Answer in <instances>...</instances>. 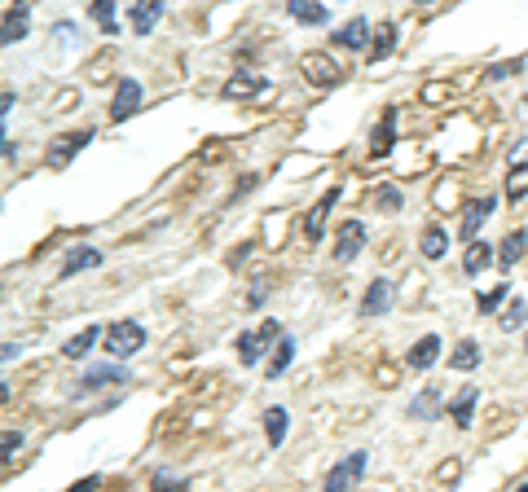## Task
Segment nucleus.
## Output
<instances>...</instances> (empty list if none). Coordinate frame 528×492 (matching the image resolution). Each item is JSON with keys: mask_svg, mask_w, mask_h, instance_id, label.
Listing matches in <instances>:
<instances>
[{"mask_svg": "<svg viewBox=\"0 0 528 492\" xmlns=\"http://www.w3.org/2000/svg\"><path fill=\"white\" fill-rule=\"evenodd\" d=\"M282 321H264V326L256 330H242L238 334V365L242 369H256L260 365V356H273V348L282 343Z\"/></svg>", "mask_w": 528, "mask_h": 492, "instance_id": "nucleus-1", "label": "nucleus"}, {"mask_svg": "<svg viewBox=\"0 0 528 492\" xmlns=\"http://www.w3.org/2000/svg\"><path fill=\"white\" fill-rule=\"evenodd\" d=\"M102 348H106V356H115V361L124 365V356H137L146 348V326H141V321H110Z\"/></svg>", "mask_w": 528, "mask_h": 492, "instance_id": "nucleus-2", "label": "nucleus"}, {"mask_svg": "<svg viewBox=\"0 0 528 492\" xmlns=\"http://www.w3.org/2000/svg\"><path fill=\"white\" fill-rule=\"evenodd\" d=\"M366 471H370V453L366 449H352L344 462H335L326 471V479H322V492H352L366 479Z\"/></svg>", "mask_w": 528, "mask_h": 492, "instance_id": "nucleus-3", "label": "nucleus"}, {"mask_svg": "<svg viewBox=\"0 0 528 492\" xmlns=\"http://www.w3.org/2000/svg\"><path fill=\"white\" fill-rule=\"evenodd\" d=\"M124 383H132L128 365L102 361V365H88L84 374H80V387H75V396H88V391H102V387H124Z\"/></svg>", "mask_w": 528, "mask_h": 492, "instance_id": "nucleus-4", "label": "nucleus"}, {"mask_svg": "<svg viewBox=\"0 0 528 492\" xmlns=\"http://www.w3.org/2000/svg\"><path fill=\"white\" fill-rule=\"evenodd\" d=\"M396 304V286L388 282V277H374V282L361 290V304H357V317L361 321H374V317H388Z\"/></svg>", "mask_w": 528, "mask_h": 492, "instance_id": "nucleus-5", "label": "nucleus"}, {"mask_svg": "<svg viewBox=\"0 0 528 492\" xmlns=\"http://www.w3.org/2000/svg\"><path fill=\"white\" fill-rule=\"evenodd\" d=\"M93 137L97 132L93 128H75V132H62V137H53V145H49V167H71V159L84 150V145H93Z\"/></svg>", "mask_w": 528, "mask_h": 492, "instance_id": "nucleus-6", "label": "nucleus"}, {"mask_svg": "<svg viewBox=\"0 0 528 492\" xmlns=\"http://www.w3.org/2000/svg\"><path fill=\"white\" fill-rule=\"evenodd\" d=\"M339 194H344V185H330L326 194L317 198L313 207H308V216H304V238H308V242H322V238H326V220H330V211H335Z\"/></svg>", "mask_w": 528, "mask_h": 492, "instance_id": "nucleus-7", "label": "nucleus"}, {"mask_svg": "<svg viewBox=\"0 0 528 492\" xmlns=\"http://www.w3.org/2000/svg\"><path fill=\"white\" fill-rule=\"evenodd\" d=\"M366 238H370V233H366L361 220H344L339 233H335V251H330V255H335V264H352V260H357V255L366 251Z\"/></svg>", "mask_w": 528, "mask_h": 492, "instance_id": "nucleus-8", "label": "nucleus"}, {"mask_svg": "<svg viewBox=\"0 0 528 492\" xmlns=\"http://www.w3.org/2000/svg\"><path fill=\"white\" fill-rule=\"evenodd\" d=\"M493 211H498V194H480L476 203L462 211V229H458V233H462V242H467V246H471V242H480V229L489 225Z\"/></svg>", "mask_w": 528, "mask_h": 492, "instance_id": "nucleus-9", "label": "nucleus"}, {"mask_svg": "<svg viewBox=\"0 0 528 492\" xmlns=\"http://www.w3.org/2000/svg\"><path fill=\"white\" fill-rule=\"evenodd\" d=\"M300 66H304V75H308V80H313L317 88H335V84H344V66L330 58V53H304Z\"/></svg>", "mask_w": 528, "mask_h": 492, "instance_id": "nucleus-10", "label": "nucleus"}, {"mask_svg": "<svg viewBox=\"0 0 528 492\" xmlns=\"http://www.w3.org/2000/svg\"><path fill=\"white\" fill-rule=\"evenodd\" d=\"M102 260H106V251H97V246L80 242V246H71V251L62 255V264H58V277H62V282H71L75 273H88V268H102Z\"/></svg>", "mask_w": 528, "mask_h": 492, "instance_id": "nucleus-11", "label": "nucleus"}, {"mask_svg": "<svg viewBox=\"0 0 528 492\" xmlns=\"http://www.w3.org/2000/svg\"><path fill=\"white\" fill-rule=\"evenodd\" d=\"M141 84L132 80V75H124V80H119V88H115V97H110V119L115 123H124V119H132L141 110Z\"/></svg>", "mask_w": 528, "mask_h": 492, "instance_id": "nucleus-12", "label": "nucleus"}, {"mask_svg": "<svg viewBox=\"0 0 528 492\" xmlns=\"http://www.w3.org/2000/svg\"><path fill=\"white\" fill-rule=\"evenodd\" d=\"M445 409H449V400L440 396V387H423L410 405H405V418L410 422H436Z\"/></svg>", "mask_w": 528, "mask_h": 492, "instance_id": "nucleus-13", "label": "nucleus"}, {"mask_svg": "<svg viewBox=\"0 0 528 492\" xmlns=\"http://www.w3.org/2000/svg\"><path fill=\"white\" fill-rule=\"evenodd\" d=\"M440 334H423V339L410 343V352H405V369H414V374H427L436 361H440Z\"/></svg>", "mask_w": 528, "mask_h": 492, "instance_id": "nucleus-14", "label": "nucleus"}, {"mask_svg": "<svg viewBox=\"0 0 528 492\" xmlns=\"http://www.w3.org/2000/svg\"><path fill=\"white\" fill-rule=\"evenodd\" d=\"M476 405H480V387H458L454 396H449V422H454L458 431H471V418H476Z\"/></svg>", "mask_w": 528, "mask_h": 492, "instance_id": "nucleus-15", "label": "nucleus"}, {"mask_svg": "<svg viewBox=\"0 0 528 492\" xmlns=\"http://www.w3.org/2000/svg\"><path fill=\"white\" fill-rule=\"evenodd\" d=\"M31 31V5H5L0 14V44H18Z\"/></svg>", "mask_w": 528, "mask_h": 492, "instance_id": "nucleus-16", "label": "nucleus"}, {"mask_svg": "<svg viewBox=\"0 0 528 492\" xmlns=\"http://www.w3.org/2000/svg\"><path fill=\"white\" fill-rule=\"evenodd\" d=\"M392 145H396V106H388L379 115V123H374V132H370V154L374 159H383V154H392Z\"/></svg>", "mask_w": 528, "mask_h": 492, "instance_id": "nucleus-17", "label": "nucleus"}, {"mask_svg": "<svg viewBox=\"0 0 528 492\" xmlns=\"http://www.w3.org/2000/svg\"><path fill=\"white\" fill-rule=\"evenodd\" d=\"M418 251H423V260H445L449 255V229L440 225V220L423 225V233H418Z\"/></svg>", "mask_w": 528, "mask_h": 492, "instance_id": "nucleus-18", "label": "nucleus"}, {"mask_svg": "<svg viewBox=\"0 0 528 492\" xmlns=\"http://www.w3.org/2000/svg\"><path fill=\"white\" fill-rule=\"evenodd\" d=\"M524 255H528V229H511L498 242V268H502V273H511V268L520 264Z\"/></svg>", "mask_w": 528, "mask_h": 492, "instance_id": "nucleus-19", "label": "nucleus"}, {"mask_svg": "<svg viewBox=\"0 0 528 492\" xmlns=\"http://www.w3.org/2000/svg\"><path fill=\"white\" fill-rule=\"evenodd\" d=\"M269 88V80L264 75H251V71H238V75H229L225 88H220V97H229V102H238V97H256Z\"/></svg>", "mask_w": 528, "mask_h": 492, "instance_id": "nucleus-20", "label": "nucleus"}, {"mask_svg": "<svg viewBox=\"0 0 528 492\" xmlns=\"http://www.w3.org/2000/svg\"><path fill=\"white\" fill-rule=\"evenodd\" d=\"M102 339H106V330H102V326H84L80 334H71V339L62 343V356H66V361H84V356L93 352Z\"/></svg>", "mask_w": 528, "mask_h": 492, "instance_id": "nucleus-21", "label": "nucleus"}, {"mask_svg": "<svg viewBox=\"0 0 528 492\" xmlns=\"http://www.w3.org/2000/svg\"><path fill=\"white\" fill-rule=\"evenodd\" d=\"M286 14L300 22V27H326V22H330V9L322 5V0H291Z\"/></svg>", "mask_w": 528, "mask_h": 492, "instance_id": "nucleus-22", "label": "nucleus"}, {"mask_svg": "<svg viewBox=\"0 0 528 492\" xmlns=\"http://www.w3.org/2000/svg\"><path fill=\"white\" fill-rule=\"evenodd\" d=\"M330 40H335V49H366V40H370V22L361 18V14H357V18H348L344 27H339Z\"/></svg>", "mask_w": 528, "mask_h": 492, "instance_id": "nucleus-23", "label": "nucleus"}, {"mask_svg": "<svg viewBox=\"0 0 528 492\" xmlns=\"http://www.w3.org/2000/svg\"><path fill=\"white\" fill-rule=\"evenodd\" d=\"M484 361V348L476 339H458L454 352H449V369H458V374H471V369H480Z\"/></svg>", "mask_w": 528, "mask_h": 492, "instance_id": "nucleus-24", "label": "nucleus"}, {"mask_svg": "<svg viewBox=\"0 0 528 492\" xmlns=\"http://www.w3.org/2000/svg\"><path fill=\"white\" fill-rule=\"evenodd\" d=\"M489 264H498V246H489V242H471L467 255H462V273L467 277H480Z\"/></svg>", "mask_w": 528, "mask_h": 492, "instance_id": "nucleus-25", "label": "nucleus"}, {"mask_svg": "<svg viewBox=\"0 0 528 492\" xmlns=\"http://www.w3.org/2000/svg\"><path fill=\"white\" fill-rule=\"evenodd\" d=\"M159 18H163L159 0H141V5L128 9V22H132V31H137V36H150V31L159 27Z\"/></svg>", "mask_w": 528, "mask_h": 492, "instance_id": "nucleus-26", "label": "nucleus"}, {"mask_svg": "<svg viewBox=\"0 0 528 492\" xmlns=\"http://www.w3.org/2000/svg\"><path fill=\"white\" fill-rule=\"evenodd\" d=\"M286 427H291V413H286L282 405L264 409V440H269V449H282L286 444Z\"/></svg>", "mask_w": 528, "mask_h": 492, "instance_id": "nucleus-27", "label": "nucleus"}, {"mask_svg": "<svg viewBox=\"0 0 528 492\" xmlns=\"http://www.w3.org/2000/svg\"><path fill=\"white\" fill-rule=\"evenodd\" d=\"M291 361H295V334H282V343L273 348L269 365H264V378H282L291 369Z\"/></svg>", "mask_w": 528, "mask_h": 492, "instance_id": "nucleus-28", "label": "nucleus"}, {"mask_svg": "<svg viewBox=\"0 0 528 492\" xmlns=\"http://www.w3.org/2000/svg\"><path fill=\"white\" fill-rule=\"evenodd\" d=\"M392 49H396V22H379V27H374V44H370L366 58L370 62H383V58H392Z\"/></svg>", "mask_w": 528, "mask_h": 492, "instance_id": "nucleus-29", "label": "nucleus"}, {"mask_svg": "<svg viewBox=\"0 0 528 492\" xmlns=\"http://www.w3.org/2000/svg\"><path fill=\"white\" fill-rule=\"evenodd\" d=\"M524 321H528V304H524V295H515L511 304L502 308V317H498V330H524Z\"/></svg>", "mask_w": 528, "mask_h": 492, "instance_id": "nucleus-30", "label": "nucleus"}, {"mask_svg": "<svg viewBox=\"0 0 528 492\" xmlns=\"http://www.w3.org/2000/svg\"><path fill=\"white\" fill-rule=\"evenodd\" d=\"M524 194H528V159L524 163H511V172H506V198H511V203H520Z\"/></svg>", "mask_w": 528, "mask_h": 492, "instance_id": "nucleus-31", "label": "nucleus"}, {"mask_svg": "<svg viewBox=\"0 0 528 492\" xmlns=\"http://www.w3.org/2000/svg\"><path fill=\"white\" fill-rule=\"evenodd\" d=\"M374 207H379L383 216H392V211H401V207H405V194L388 181V185H379V194H374Z\"/></svg>", "mask_w": 528, "mask_h": 492, "instance_id": "nucleus-32", "label": "nucleus"}, {"mask_svg": "<svg viewBox=\"0 0 528 492\" xmlns=\"http://www.w3.org/2000/svg\"><path fill=\"white\" fill-rule=\"evenodd\" d=\"M88 14H93V22L106 31V36H115V31H119V18H115V5H110V0H97V5H88Z\"/></svg>", "mask_w": 528, "mask_h": 492, "instance_id": "nucleus-33", "label": "nucleus"}, {"mask_svg": "<svg viewBox=\"0 0 528 492\" xmlns=\"http://www.w3.org/2000/svg\"><path fill=\"white\" fill-rule=\"evenodd\" d=\"M150 492H190V479L172 475V471H159V475L150 479Z\"/></svg>", "mask_w": 528, "mask_h": 492, "instance_id": "nucleus-34", "label": "nucleus"}, {"mask_svg": "<svg viewBox=\"0 0 528 492\" xmlns=\"http://www.w3.org/2000/svg\"><path fill=\"white\" fill-rule=\"evenodd\" d=\"M506 299H515V295H511V286H493L489 295H480V312L489 317V312H498V308L506 304Z\"/></svg>", "mask_w": 528, "mask_h": 492, "instance_id": "nucleus-35", "label": "nucleus"}, {"mask_svg": "<svg viewBox=\"0 0 528 492\" xmlns=\"http://www.w3.org/2000/svg\"><path fill=\"white\" fill-rule=\"evenodd\" d=\"M524 71V58H511V62H493L489 66V80H511V75Z\"/></svg>", "mask_w": 528, "mask_h": 492, "instance_id": "nucleus-36", "label": "nucleus"}, {"mask_svg": "<svg viewBox=\"0 0 528 492\" xmlns=\"http://www.w3.org/2000/svg\"><path fill=\"white\" fill-rule=\"evenodd\" d=\"M22 444H27V435H22V431H5V440H0V449H5V462L22 449Z\"/></svg>", "mask_w": 528, "mask_h": 492, "instance_id": "nucleus-37", "label": "nucleus"}, {"mask_svg": "<svg viewBox=\"0 0 528 492\" xmlns=\"http://www.w3.org/2000/svg\"><path fill=\"white\" fill-rule=\"evenodd\" d=\"M97 488H102V475H84V479H75L66 492H97Z\"/></svg>", "mask_w": 528, "mask_h": 492, "instance_id": "nucleus-38", "label": "nucleus"}, {"mask_svg": "<svg viewBox=\"0 0 528 492\" xmlns=\"http://www.w3.org/2000/svg\"><path fill=\"white\" fill-rule=\"evenodd\" d=\"M264 299H269V286H256V290H247V312L264 308Z\"/></svg>", "mask_w": 528, "mask_h": 492, "instance_id": "nucleus-39", "label": "nucleus"}, {"mask_svg": "<svg viewBox=\"0 0 528 492\" xmlns=\"http://www.w3.org/2000/svg\"><path fill=\"white\" fill-rule=\"evenodd\" d=\"M14 110V88H5V97H0V115H9Z\"/></svg>", "mask_w": 528, "mask_h": 492, "instance_id": "nucleus-40", "label": "nucleus"}, {"mask_svg": "<svg viewBox=\"0 0 528 492\" xmlns=\"http://www.w3.org/2000/svg\"><path fill=\"white\" fill-rule=\"evenodd\" d=\"M511 492H528V484H515V488H511Z\"/></svg>", "mask_w": 528, "mask_h": 492, "instance_id": "nucleus-41", "label": "nucleus"}]
</instances>
